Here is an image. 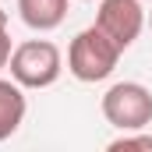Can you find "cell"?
Listing matches in <instances>:
<instances>
[{
    "mask_svg": "<svg viewBox=\"0 0 152 152\" xmlns=\"http://www.w3.org/2000/svg\"><path fill=\"white\" fill-rule=\"evenodd\" d=\"M120 53H124V50H120L99 25H88V28H81V32L71 39V46H67V71H71L78 81H85V85L103 81V78L113 75Z\"/></svg>",
    "mask_w": 152,
    "mask_h": 152,
    "instance_id": "6da1fadb",
    "label": "cell"
},
{
    "mask_svg": "<svg viewBox=\"0 0 152 152\" xmlns=\"http://www.w3.org/2000/svg\"><path fill=\"white\" fill-rule=\"evenodd\" d=\"M64 71V57L50 39H25L11 53V78L21 88H50Z\"/></svg>",
    "mask_w": 152,
    "mask_h": 152,
    "instance_id": "7a4b0ae2",
    "label": "cell"
},
{
    "mask_svg": "<svg viewBox=\"0 0 152 152\" xmlns=\"http://www.w3.org/2000/svg\"><path fill=\"white\" fill-rule=\"evenodd\" d=\"M103 117L117 131H142L152 124V92L142 81H117L103 96Z\"/></svg>",
    "mask_w": 152,
    "mask_h": 152,
    "instance_id": "3957f363",
    "label": "cell"
},
{
    "mask_svg": "<svg viewBox=\"0 0 152 152\" xmlns=\"http://www.w3.org/2000/svg\"><path fill=\"white\" fill-rule=\"evenodd\" d=\"M96 25L113 39L120 50H127L145 28V7L138 0H99Z\"/></svg>",
    "mask_w": 152,
    "mask_h": 152,
    "instance_id": "277c9868",
    "label": "cell"
},
{
    "mask_svg": "<svg viewBox=\"0 0 152 152\" xmlns=\"http://www.w3.org/2000/svg\"><path fill=\"white\" fill-rule=\"evenodd\" d=\"M25 110H28V103H25V88L11 78H0V142H7L18 127H21V120H25Z\"/></svg>",
    "mask_w": 152,
    "mask_h": 152,
    "instance_id": "5b68a950",
    "label": "cell"
},
{
    "mask_svg": "<svg viewBox=\"0 0 152 152\" xmlns=\"http://www.w3.org/2000/svg\"><path fill=\"white\" fill-rule=\"evenodd\" d=\"M18 14L28 28L36 32H53L67 18V0H18Z\"/></svg>",
    "mask_w": 152,
    "mask_h": 152,
    "instance_id": "8992f818",
    "label": "cell"
},
{
    "mask_svg": "<svg viewBox=\"0 0 152 152\" xmlns=\"http://www.w3.org/2000/svg\"><path fill=\"white\" fill-rule=\"evenodd\" d=\"M110 152H131V149H142V152H152V134H142V131H124L120 138H113Z\"/></svg>",
    "mask_w": 152,
    "mask_h": 152,
    "instance_id": "52a82bcc",
    "label": "cell"
},
{
    "mask_svg": "<svg viewBox=\"0 0 152 152\" xmlns=\"http://www.w3.org/2000/svg\"><path fill=\"white\" fill-rule=\"evenodd\" d=\"M11 53H14V50H11V36H7V28H4V32H0V71L11 64Z\"/></svg>",
    "mask_w": 152,
    "mask_h": 152,
    "instance_id": "ba28073f",
    "label": "cell"
},
{
    "mask_svg": "<svg viewBox=\"0 0 152 152\" xmlns=\"http://www.w3.org/2000/svg\"><path fill=\"white\" fill-rule=\"evenodd\" d=\"M4 28H7V11L0 7V32H4Z\"/></svg>",
    "mask_w": 152,
    "mask_h": 152,
    "instance_id": "9c48e42d",
    "label": "cell"
},
{
    "mask_svg": "<svg viewBox=\"0 0 152 152\" xmlns=\"http://www.w3.org/2000/svg\"><path fill=\"white\" fill-rule=\"evenodd\" d=\"M149 28H152V14H149Z\"/></svg>",
    "mask_w": 152,
    "mask_h": 152,
    "instance_id": "30bf717a",
    "label": "cell"
},
{
    "mask_svg": "<svg viewBox=\"0 0 152 152\" xmlns=\"http://www.w3.org/2000/svg\"><path fill=\"white\" fill-rule=\"evenodd\" d=\"M81 4H92V0H81Z\"/></svg>",
    "mask_w": 152,
    "mask_h": 152,
    "instance_id": "8fae6325",
    "label": "cell"
}]
</instances>
